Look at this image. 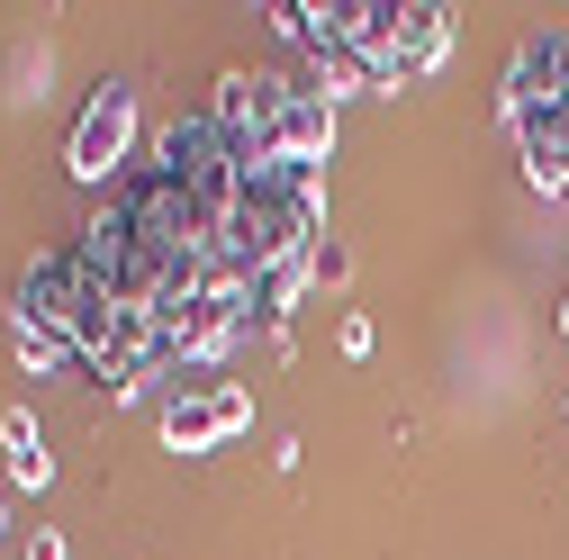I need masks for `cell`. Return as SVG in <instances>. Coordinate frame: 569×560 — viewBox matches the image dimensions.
Returning a JSON list of instances; mask_svg holds the SVG:
<instances>
[{
    "label": "cell",
    "mask_w": 569,
    "mask_h": 560,
    "mask_svg": "<svg viewBox=\"0 0 569 560\" xmlns=\"http://www.w3.org/2000/svg\"><path fill=\"white\" fill-rule=\"evenodd\" d=\"M154 426H163V443H172V452H218V443H236V434L253 426V389H244V380H208V389H172Z\"/></svg>",
    "instance_id": "obj_1"
},
{
    "label": "cell",
    "mask_w": 569,
    "mask_h": 560,
    "mask_svg": "<svg viewBox=\"0 0 569 560\" xmlns=\"http://www.w3.org/2000/svg\"><path fill=\"white\" fill-rule=\"evenodd\" d=\"M127 154H136V91L127 82H100L91 91V109H82V127H73V146H63V163H73V181H118L127 172Z\"/></svg>",
    "instance_id": "obj_2"
},
{
    "label": "cell",
    "mask_w": 569,
    "mask_h": 560,
    "mask_svg": "<svg viewBox=\"0 0 569 560\" xmlns=\"http://www.w3.org/2000/svg\"><path fill=\"white\" fill-rule=\"evenodd\" d=\"M271 154L326 163V154H335V100H326V91H290V100H280V118H271V136H262V154H253V163H271Z\"/></svg>",
    "instance_id": "obj_3"
},
{
    "label": "cell",
    "mask_w": 569,
    "mask_h": 560,
    "mask_svg": "<svg viewBox=\"0 0 569 560\" xmlns=\"http://www.w3.org/2000/svg\"><path fill=\"white\" fill-rule=\"evenodd\" d=\"M443 54H452V10H435V0H407V37H398V54H389V91L435 82Z\"/></svg>",
    "instance_id": "obj_4"
},
{
    "label": "cell",
    "mask_w": 569,
    "mask_h": 560,
    "mask_svg": "<svg viewBox=\"0 0 569 560\" xmlns=\"http://www.w3.org/2000/svg\"><path fill=\"white\" fill-rule=\"evenodd\" d=\"M0 452H10V488H46L54 479V452H46L28 407H0Z\"/></svg>",
    "instance_id": "obj_5"
},
{
    "label": "cell",
    "mask_w": 569,
    "mask_h": 560,
    "mask_svg": "<svg viewBox=\"0 0 569 560\" xmlns=\"http://www.w3.org/2000/svg\"><path fill=\"white\" fill-rule=\"evenodd\" d=\"M317 91L343 100V91H389V63L380 54H352V46H326L317 54Z\"/></svg>",
    "instance_id": "obj_6"
},
{
    "label": "cell",
    "mask_w": 569,
    "mask_h": 560,
    "mask_svg": "<svg viewBox=\"0 0 569 560\" xmlns=\"http://www.w3.org/2000/svg\"><path fill=\"white\" fill-rule=\"evenodd\" d=\"M10 343H19V371H28V380H54V371H73V362H82L73 343H63L54 326H37V317H10Z\"/></svg>",
    "instance_id": "obj_7"
},
{
    "label": "cell",
    "mask_w": 569,
    "mask_h": 560,
    "mask_svg": "<svg viewBox=\"0 0 569 560\" xmlns=\"http://www.w3.org/2000/svg\"><path fill=\"white\" fill-rule=\"evenodd\" d=\"M317 280H352V253L343 244H317Z\"/></svg>",
    "instance_id": "obj_8"
},
{
    "label": "cell",
    "mask_w": 569,
    "mask_h": 560,
    "mask_svg": "<svg viewBox=\"0 0 569 560\" xmlns=\"http://www.w3.org/2000/svg\"><path fill=\"white\" fill-rule=\"evenodd\" d=\"M28 560H63V533H54V524H37V533H28Z\"/></svg>",
    "instance_id": "obj_9"
},
{
    "label": "cell",
    "mask_w": 569,
    "mask_h": 560,
    "mask_svg": "<svg viewBox=\"0 0 569 560\" xmlns=\"http://www.w3.org/2000/svg\"><path fill=\"white\" fill-rule=\"evenodd\" d=\"M560 334H569V299H560Z\"/></svg>",
    "instance_id": "obj_10"
}]
</instances>
